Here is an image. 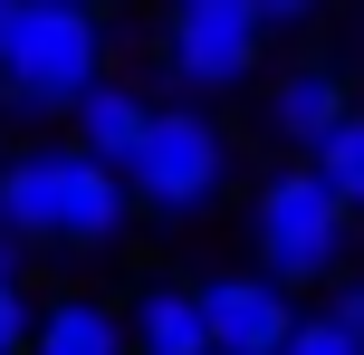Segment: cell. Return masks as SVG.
<instances>
[{
    "mask_svg": "<svg viewBox=\"0 0 364 355\" xmlns=\"http://www.w3.org/2000/svg\"><path fill=\"white\" fill-rule=\"evenodd\" d=\"M125 173L96 164L87 144H38L19 164H0V221L19 240H48V250H106L125 231Z\"/></svg>",
    "mask_w": 364,
    "mask_h": 355,
    "instance_id": "cell-1",
    "label": "cell"
},
{
    "mask_svg": "<svg viewBox=\"0 0 364 355\" xmlns=\"http://www.w3.org/2000/svg\"><path fill=\"white\" fill-rule=\"evenodd\" d=\"M106 58V19L87 0H19L10 29H0V106L58 115Z\"/></svg>",
    "mask_w": 364,
    "mask_h": 355,
    "instance_id": "cell-2",
    "label": "cell"
},
{
    "mask_svg": "<svg viewBox=\"0 0 364 355\" xmlns=\"http://www.w3.org/2000/svg\"><path fill=\"white\" fill-rule=\"evenodd\" d=\"M250 240H259V279H278V288H307V279H326L336 260H346V240H355V211L326 192V173H269V192H259V211H250Z\"/></svg>",
    "mask_w": 364,
    "mask_h": 355,
    "instance_id": "cell-3",
    "label": "cell"
},
{
    "mask_svg": "<svg viewBox=\"0 0 364 355\" xmlns=\"http://www.w3.org/2000/svg\"><path fill=\"white\" fill-rule=\"evenodd\" d=\"M125 202H144V211H201L220 192V125L201 106H144V134L125 144Z\"/></svg>",
    "mask_w": 364,
    "mask_h": 355,
    "instance_id": "cell-4",
    "label": "cell"
},
{
    "mask_svg": "<svg viewBox=\"0 0 364 355\" xmlns=\"http://www.w3.org/2000/svg\"><path fill=\"white\" fill-rule=\"evenodd\" d=\"M259 19L250 0H173V29H164V58L182 87H240L259 68Z\"/></svg>",
    "mask_w": 364,
    "mask_h": 355,
    "instance_id": "cell-5",
    "label": "cell"
},
{
    "mask_svg": "<svg viewBox=\"0 0 364 355\" xmlns=\"http://www.w3.org/2000/svg\"><path fill=\"white\" fill-rule=\"evenodd\" d=\"M192 298H201V327H211L220 355H278V337H288V317H297L288 288L259 279V269L250 279H201Z\"/></svg>",
    "mask_w": 364,
    "mask_h": 355,
    "instance_id": "cell-6",
    "label": "cell"
},
{
    "mask_svg": "<svg viewBox=\"0 0 364 355\" xmlns=\"http://www.w3.org/2000/svg\"><path fill=\"white\" fill-rule=\"evenodd\" d=\"M125 346H134V355H211L201 298H192V288H173V279H154L144 298H134V317H125Z\"/></svg>",
    "mask_w": 364,
    "mask_h": 355,
    "instance_id": "cell-7",
    "label": "cell"
},
{
    "mask_svg": "<svg viewBox=\"0 0 364 355\" xmlns=\"http://www.w3.org/2000/svg\"><path fill=\"white\" fill-rule=\"evenodd\" d=\"M68 115H77V144H87L96 164H125V144L144 134V96L115 87V77H87V87L68 96Z\"/></svg>",
    "mask_w": 364,
    "mask_h": 355,
    "instance_id": "cell-8",
    "label": "cell"
},
{
    "mask_svg": "<svg viewBox=\"0 0 364 355\" xmlns=\"http://www.w3.org/2000/svg\"><path fill=\"white\" fill-rule=\"evenodd\" d=\"M19 355H125V317L96 298H58L48 317H29V346Z\"/></svg>",
    "mask_w": 364,
    "mask_h": 355,
    "instance_id": "cell-9",
    "label": "cell"
},
{
    "mask_svg": "<svg viewBox=\"0 0 364 355\" xmlns=\"http://www.w3.org/2000/svg\"><path fill=\"white\" fill-rule=\"evenodd\" d=\"M336 115H346V77H336V68H288L278 96H269V125L288 134V144H316Z\"/></svg>",
    "mask_w": 364,
    "mask_h": 355,
    "instance_id": "cell-10",
    "label": "cell"
},
{
    "mask_svg": "<svg viewBox=\"0 0 364 355\" xmlns=\"http://www.w3.org/2000/svg\"><path fill=\"white\" fill-rule=\"evenodd\" d=\"M316 173H326V192H336V202H346V211H364V115L346 106V115H336V125L326 134H316Z\"/></svg>",
    "mask_w": 364,
    "mask_h": 355,
    "instance_id": "cell-11",
    "label": "cell"
},
{
    "mask_svg": "<svg viewBox=\"0 0 364 355\" xmlns=\"http://www.w3.org/2000/svg\"><path fill=\"white\" fill-rule=\"evenodd\" d=\"M278 355H364V337H355V327H346V317L326 307V317H288Z\"/></svg>",
    "mask_w": 364,
    "mask_h": 355,
    "instance_id": "cell-12",
    "label": "cell"
},
{
    "mask_svg": "<svg viewBox=\"0 0 364 355\" xmlns=\"http://www.w3.org/2000/svg\"><path fill=\"white\" fill-rule=\"evenodd\" d=\"M29 346V298H19V279H0V355Z\"/></svg>",
    "mask_w": 364,
    "mask_h": 355,
    "instance_id": "cell-13",
    "label": "cell"
},
{
    "mask_svg": "<svg viewBox=\"0 0 364 355\" xmlns=\"http://www.w3.org/2000/svg\"><path fill=\"white\" fill-rule=\"evenodd\" d=\"M259 29H297V19H316V0H250Z\"/></svg>",
    "mask_w": 364,
    "mask_h": 355,
    "instance_id": "cell-14",
    "label": "cell"
},
{
    "mask_svg": "<svg viewBox=\"0 0 364 355\" xmlns=\"http://www.w3.org/2000/svg\"><path fill=\"white\" fill-rule=\"evenodd\" d=\"M0 279H19V231L0 221Z\"/></svg>",
    "mask_w": 364,
    "mask_h": 355,
    "instance_id": "cell-15",
    "label": "cell"
},
{
    "mask_svg": "<svg viewBox=\"0 0 364 355\" xmlns=\"http://www.w3.org/2000/svg\"><path fill=\"white\" fill-rule=\"evenodd\" d=\"M336 317H346L355 337H364V288H346V298H336Z\"/></svg>",
    "mask_w": 364,
    "mask_h": 355,
    "instance_id": "cell-16",
    "label": "cell"
},
{
    "mask_svg": "<svg viewBox=\"0 0 364 355\" xmlns=\"http://www.w3.org/2000/svg\"><path fill=\"white\" fill-rule=\"evenodd\" d=\"M10 10H19V0H0V29H10Z\"/></svg>",
    "mask_w": 364,
    "mask_h": 355,
    "instance_id": "cell-17",
    "label": "cell"
},
{
    "mask_svg": "<svg viewBox=\"0 0 364 355\" xmlns=\"http://www.w3.org/2000/svg\"><path fill=\"white\" fill-rule=\"evenodd\" d=\"M211 355H220V346H211Z\"/></svg>",
    "mask_w": 364,
    "mask_h": 355,
    "instance_id": "cell-18",
    "label": "cell"
}]
</instances>
